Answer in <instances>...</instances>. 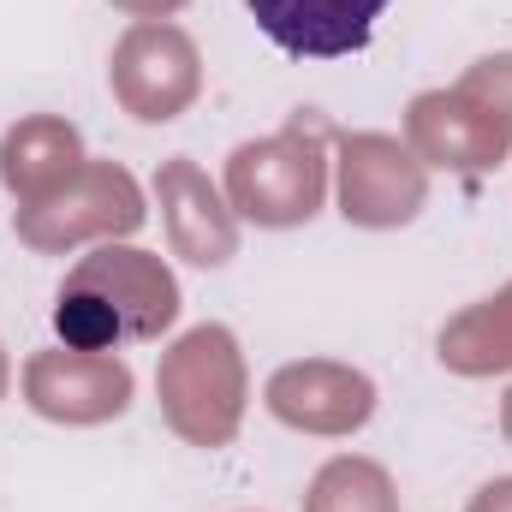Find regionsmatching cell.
Listing matches in <instances>:
<instances>
[{"label": "cell", "instance_id": "e0dca14e", "mask_svg": "<svg viewBox=\"0 0 512 512\" xmlns=\"http://www.w3.org/2000/svg\"><path fill=\"white\" fill-rule=\"evenodd\" d=\"M501 429H507V441H512V393H507V405H501Z\"/></svg>", "mask_w": 512, "mask_h": 512}, {"label": "cell", "instance_id": "6da1fadb", "mask_svg": "<svg viewBox=\"0 0 512 512\" xmlns=\"http://www.w3.org/2000/svg\"><path fill=\"white\" fill-rule=\"evenodd\" d=\"M179 322V280L155 251L96 245L60 280L54 334L78 352H120L137 340H161Z\"/></svg>", "mask_w": 512, "mask_h": 512}, {"label": "cell", "instance_id": "5bb4252c", "mask_svg": "<svg viewBox=\"0 0 512 512\" xmlns=\"http://www.w3.org/2000/svg\"><path fill=\"white\" fill-rule=\"evenodd\" d=\"M304 512H399L393 477L376 459H328L304 495Z\"/></svg>", "mask_w": 512, "mask_h": 512}, {"label": "cell", "instance_id": "4fadbf2b", "mask_svg": "<svg viewBox=\"0 0 512 512\" xmlns=\"http://www.w3.org/2000/svg\"><path fill=\"white\" fill-rule=\"evenodd\" d=\"M441 364L459 376H495L512 364V286L471 304L441 328Z\"/></svg>", "mask_w": 512, "mask_h": 512}, {"label": "cell", "instance_id": "8fae6325", "mask_svg": "<svg viewBox=\"0 0 512 512\" xmlns=\"http://www.w3.org/2000/svg\"><path fill=\"white\" fill-rule=\"evenodd\" d=\"M155 197H161V227L173 239V251L197 268H221L227 256L239 251V227H233V209L221 203V191L209 185V173L191 161V155H173L161 161L155 173Z\"/></svg>", "mask_w": 512, "mask_h": 512}, {"label": "cell", "instance_id": "5b68a950", "mask_svg": "<svg viewBox=\"0 0 512 512\" xmlns=\"http://www.w3.org/2000/svg\"><path fill=\"white\" fill-rule=\"evenodd\" d=\"M137 227H143V191L114 161H84L54 197L18 209V239L30 251H72L84 239H126Z\"/></svg>", "mask_w": 512, "mask_h": 512}, {"label": "cell", "instance_id": "ba28073f", "mask_svg": "<svg viewBox=\"0 0 512 512\" xmlns=\"http://www.w3.org/2000/svg\"><path fill=\"white\" fill-rule=\"evenodd\" d=\"M24 399L54 423H108L131 405V370L114 352H36L24 364Z\"/></svg>", "mask_w": 512, "mask_h": 512}, {"label": "cell", "instance_id": "7a4b0ae2", "mask_svg": "<svg viewBox=\"0 0 512 512\" xmlns=\"http://www.w3.org/2000/svg\"><path fill=\"white\" fill-rule=\"evenodd\" d=\"M405 143L423 167L483 173L512 149V54L477 60L453 90H429L405 114Z\"/></svg>", "mask_w": 512, "mask_h": 512}, {"label": "cell", "instance_id": "9a60e30c", "mask_svg": "<svg viewBox=\"0 0 512 512\" xmlns=\"http://www.w3.org/2000/svg\"><path fill=\"white\" fill-rule=\"evenodd\" d=\"M465 512H512V477H495Z\"/></svg>", "mask_w": 512, "mask_h": 512}, {"label": "cell", "instance_id": "277c9868", "mask_svg": "<svg viewBox=\"0 0 512 512\" xmlns=\"http://www.w3.org/2000/svg\"><path fill=\"white\" fill-rule=\"evenodd\" d=\"M155 393H161V417H167V429L179 441L227 447L239 435V417H245V358H239V340L221 322H203V328L179 334L173 352H161Z\"/></svg>", "mask_w": 512, "mask_h": 512}, {"label": "cell", "instance_id": "9c48e42d", "mask_svg": "<svg viewBox=\"0 0 512 512\" xmlns=\"http://www.w3.org/2000/svg\"><path fill=\"white\" fill-rule=\"evenodd\" d=\"M268 411L304 435H352L376 411V387L364 370L334 364V358H304L268 376Z\"/></svg>", "mask_w": 512, "mask_h": 512}, {"label": "cell", "instance_id": "2e32d148", "mask_svg": "<svg viewBox=\"0 0 512 512\" xmlns=\"http://www.w3.org/2000/svg\"><path fill=\"white\" fill-rule=\"evenodd\" d=\"M114 6H120V12H131V18L143 24V18H167V12H179L185 0H114Z\"/></svg>", "mask_w": 512, "mask_h": 512}, {"label": "cell", "instance_id": "52a82bcc", "mask_svg": "<svg viewBox=\"0 0 512 512\" xmlns=\"http://www.w3.org/2000/svg\"><path fill=\"white\" fill-rule=\"evenodd\" d=\"M429 197V167L387 131L340 137V215L352 227H405Z\"/></svg>", "mask_w": 512, "mask_h": 512}, {"label": "cell", "instance_id": "8992f818", "mask_svg": "<svg viewBox=\"0 0 512 512\" xmlns=\"http://www.w3.org/2000/svg\"><path fill=\"white\" fill-rule=\"evenodd\" d=\"M108 84H114V96H120V108H126L131 120L167 126L203 90L197 42L179 24H167V18H143V24H131L126 36H120L114 66H108Z\"/></svg>", "mask_w": 512, "mask_h": 512}, {"label": "cell", "instance_id": "ac0fdd59", "mask_svg": "<svg viewBox=\"0 0 512 512\" xmlns=\"http://www.w3.org/2000/svg\"><path fill=\"white\" fill-rule=\"evenodd\" d=\"M0 399H6V352H0Z\"/></svg>", "mask_w": 512, "mask_h": 512}, {"label": "cell", "instance_id": "7c38bea8", "mask_svg": "<svg viewBox=\"0 0 512 512\" xmlns=\"http://www.w3.org/2000/svg\"><path fill=\"white\" fill-rule=\"evenodd\" d=\"M84 167V137L60 114H30L0 137V185L18 197V209L54 197Z\"/></svg>", "mask_w": 512, "mask_h": 512}, {"label": "cell", "instance_id": "30bf717a", "mask_svg": "<svg viewBox=\"0 0 512 512\" xmlns=\"http://www.w3.org/2000/svg\"><path fill=\"white\" fill-rule=\"evenodd\" d=\"M387 0H251L256 30L292 60H340L358 54Z\"/></svg>", "mask_w": 512, "mask_h": 512}, {"label": "cell", "instance_id": "3957f363", "mask_svg": "<svg viewBox=\"0 0 512 512\" xmlns=\"http://www.w3.org/2000/svg\"><path fill=\"white\" fill-rule=\"evenodd\" d=\"M328 137L316 108H298L262 143H239L227 161V203L256 227H304L328 197Z\"/></svg>", "mask_w": 512, "mask_h": 512}]
</instances>
